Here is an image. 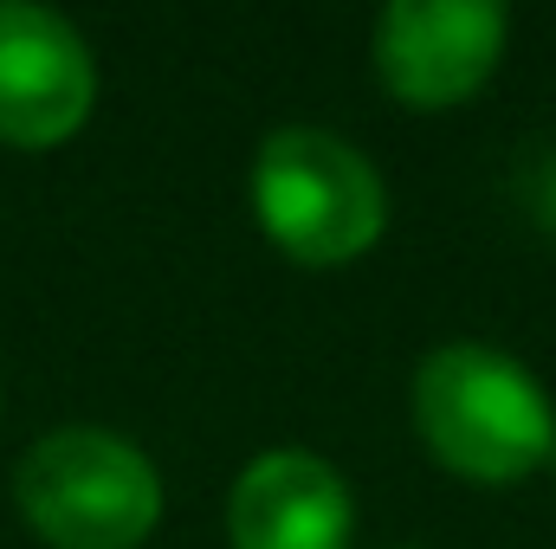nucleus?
<instances>
[{
    "instance_id": "obj_1",
    "label": "nucleus",
    "mask_w": 556,
    "mask_h": 549,
    "mask_svg": "<svg viewBox=\"0 0 556 549\" xmlns=\"http://www.w3.org/2000/svg\"><path fill=\"white\" fill-rule=\"evenodd\" d=\"M415 426L427 452L472 485H518L556 452V408L538 375L492 343H440L415 369Z\"/></svg>"
},
{
    "instance_id": "obj_2",
    "label": "nucleus",
    "mask_w": 556,
    "mask_h": 549,
    "mask_svg": "<svg viewBox=\"0 0 556 549\" xmlns=\"http://www.w3.org/2000/svg\"><path fill=\"white\" fill-rule=\"evenodd\" d=\"M253 214L285 259L311 272L356 266L389 227V188L356 142L330 130H273L253 155Z\"/></svg>"
},
{
    "instance_id": "obj_3",
    "label": "nucleus",
    "mask_w": 556,
    "mask_h": 549,
    "mask_svg": "<svg viewBox=\"0 0 556 549\" xmlns=\"http://www.w3.org/2000/svg\"><path fill=\"white\" fill-rule=\"evenodd\" d=\"M13 505L52 549H137L162 524V478L124 433L59 426L20 459Z\"/></svg>"
},
{
    "instance_id": "obj_4",
    "label": "nucleus",
    "mask_w": 556,
    "mask_h": 549,
    "mask_svg": "<svg viewBox=\"0 0 556 549\" xmlns=\"http://www.w3.org/2000/svg\"><path fill=\"white\" fill-rule=\"evenodd\" d=\"M505 59V7L492 0H395L376 20V72L395 104L453 111Z\"/></svg>"
},
{
    "instance_id": "obj_5",
    "label": "nucleus",
    "mask_w": 556,
    "mask_h": 549,
    "mask_svg": "<svg viewBox=\"0 0 556 549\" xmlns=\"http://www.w3.org/2000/svg\"><path fill=\"white\" fill-rule=\"evenodd\" d=\"M98 104V65L72 20L33 0H0V142L52 149Z\"/></svg>"
},
{
    "instance_id": "obj_6",
    "label": "nucleus",
    "mask_w": 556,
    "mask_h": 549,
    "mask_svg": "<svg viewBox=\"0 0 556 549\" xmlns=\"http://www.w3.org/2000/svg\"><path fill=\"white\" fill-rule=\"evenodd\" d=\"M356 498L337 478L330 459L304 446L260 452L227 498V537L233 549H350Z\"/></svg>"
},
{
    "instance_id": "obj_7",
    "label": "nucleus",
    "mask_w": 556,
    "mask_h": 549,
    "mask_svg": "<svg viewBox=\"0 0 556 549\" xmlns=\"http://www.w3.org/2000/svg\"><path fill=\"white\" fill-rule=\"evenodd\" d=\"M518 194H525V214H531V220L556 240V142H551V149H538V155L525 162Z\"/></svg>"
},
{
    "instance_id": "obj_8",
    "label": "nucleus",
    "mask_w": 556,
    "mask_h": 549,
    "mask_svg": "<svg viewBox=\"0 0 556 549\" xmlns=\"http://www.w3.org/2000/svg\"><path fill=\"white\" fill-rule=\"evenodd\" d=\"M551 472H556V452H551Z\"/></svg>"
}]
</instances>
